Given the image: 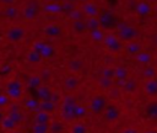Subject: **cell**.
<instances>
[{
	"label": "cell",
	"mask_w": 157,
	"mask_h": 133,
	"mask_svg": "<svg viewBox=\"0 0 157 133\" xmlns=\"http://www.w3.org/2000/svg\"><path fill=\"white\" fill-rule=\"evenodd\" d=\"M48 1H49V2H59L60 0H48Z\"/></svg>",
	"instance_id": "obj_40"
},
{
	"label": "cell",
	"mask_w": 157,
	"mask_h": 133,
	"mask_svg": "<svg viewBox=\"0 0 157 133\" xmlns=\"http://www.w3.org/2000/svg\"><path fill=\"white\" fill-rule=\"evenodd\" d=\"M70 133H87V127H86L82 122L75 121V122L71 124Z\"/></svg>",
	"instance_id": "obj_21"
},
{
	"label": "cell",
	"mask_w": 157,
	"mask_h": 133,
	"mask_svg": "<svg viewBox=\"0 0 157 133\" xmlns=\"http://www.w3.org/2000/svg\"><path fill=\"white\" fill-rule=\"evenodd\" d=\"M9 133H22L21 131H17V129H13V131H11V132H9Z\"/></svg>",
	"instance_id": "obj_39"
},
{
	"label": "cell",
	"mask_w": 157,
	"mask_h": 133,
	"mask_svg": "<svg viewBox=\"0 0 157 133\" xmlns=\"http://www.w3.org/2000/svg\"><path fill=\"white\" fill-rule=\"evenodd\" d=\"M80 1H83V2H87L88 0H80Z\"/></svg>",
	"instance_id": "obj_43"
},
{
	"label": "cell",
	"mask_w": 157,
	"mask_h": 133,
	"mask_svg": "<svg viewBox=\"0 0 157 133\" xmlns=\"http://www.w3.org/2000/svg\"><path fill=\"white\" fill-rule=\"evenodd\" d=\"M4 14H5V16L9 17V18H15V17L17 16L18 11H17V9H16L15 6H12V5H7V6L5 7Z\"/></svg>",
	"instance_id": "obj_28"
},
{
	"label": "cell",
	"mask_w": 157,
	"mask_h": 133,
	"mask_svg": "<svg viewBox=\"0 0 157 133\" xmlns=\"http://www.w3.org/2000/svg\"><path fill=\"white\" fill-rule=\"evenodd\" d=\"M99 84H101L103 87H105V89H107V87H109V86L112 85V81H110V79H109V78H103V76H102V78L99 79Z\"/></svg>",
	"instance_id": "obj_36"
},
{
	"label": "cell",
	"mask_w": 157,
	"mask_h": 133,
	"mask_svg": "<svg viewBox=\"0 0 157 133\" xmlns=\"http://www.w3.org/2000/svg\"><path fill=\"white\" fill-rule=\"evenodd\" d=\"M22 16H23L26 20H33V18L37 16V9L28 5V6H26V7L22 10Z\"/></svg>",
	"instance_id": "obj_22"
},
{
	"label": "cell",
	"mask_w": 157,
	"mask_h": 133,
	"mask_svg": "<svg viewBox=\"0 0 157 133\" xmlns=\"http://www.w3.org/2000/svg\"><path fill=\"white\" fill-rule=\"evenodd\" d=\"M5 91L10 100H20L23 95V84L18 79H10L6 83Z\"/></svg>",
	"instance_id": "obj_2"
},
{
	"label": "cell",
	"mask_w": 157,
	"mask_h": 133,
	"mask_svg": "<svg viewBox=\"0 0 157 133\" xmlns=\"http://www.w3.org/2000/svg\"><path fill=\"white\" fill-rule=\"evenodd\" d=\"M126 50H128L130 54H134V53L139 52L140 48H139V46H137L136 43H129V44L126 46Z\"/></svg>",
	"instance_id": "obj_33"
},
{
	"label": "cell",
	"mask_w": 157,
	"mask_h": 133,
	"mask_svg": "<svg viewBox=\"0 0 157 133\" xmlns=\"http://www.w3.org/2000/svg\"><path fill=\"white\" fill-rule=\"evenodd\" d=\"M83 17H85V14H83L82 9H81V10H78V9H74V10L70 12V18H71L72 21L83 20Z\"/></svg>",
	"instance_id": "obj_29"
},
{
	"label": "cell",
	"mask_w": 157,
	"mask_h": 133,
	"mask_svg": "<svg viewBox=\"0 0 157 133\" xmlns=\"http://www.w3.org/2000/svg\"><path fill=\"white\" fill-rule=\"evenodd\" d=\"M114 76L118 78V79H125L128 76V71L126 69L121 68V66H118L114 69Z\"/></svg>",
	"instance_id": "obj_32"
},
{
	"label": "cell",
	"mask_w": 157,
	"mask_h": 133,
	"mask_svg": "<svg viewBox=\"0 0 157 133\" xmlns=\"http://www.w3.org/2000/svg\"><path fill=\"white\" fill-rule=\"evenodd\" d=\"M0 126H1V128H2L4 131H6V132H11V131L16 129V127H17V124H16L10 117H7V116H5V118L2 119V122L0 123Z\"/></svg>",
	"instance_id": "obj_20"
},
{
	"label": "cell",
	"mask_w": 157,
	"mask_h": 133,
	"mask_svg": "<svg viewBox=\"0 0 157 133\" xmlns=\"http://www.w3.org/2000/svg\"><path fill=\"white\" fill-rule=\"evenodd\" d=\"M50 115L43 111H36L33 116V124H49Z\"/></svg>",
	"instance_id": "obj_8"
},
{
	"label": "cell",
	"mask_w": 157,
	"mask_h": 133,
	"mask_svg": "<svg viewBox=\"0 0 157 133\" xmlns=\"http://www.w3.org/2000/svg\"><path fill=\"white\" fill-rule=\"evenodd\" d=\"M121 133H139V132H137L135 128H125Z\"/></svg>",
	"instance_id": "obj_37"
},
{
	"label": "cell",
	"mask_w": 157,
	"mask_h": 133,
	"mask_svg": "<svg viewBox=\"0 0 157 133\" xmlns=\"http://www.w3.org/2000/svg\"><path fill=\"white\" fill-rule=\"evenodd\" d=\"M4 118H5V113H4V111L0 108V123L2 122V119H4Z\"/></svg>",
	"instance_id": "obj_38"
},
{
	"label": "cell",
	"mask_w": 157,
	"mask_h": 133,
	"mask_svg": "<svg viewBox=\"0 0 157 133\" xmlns=\"http://www.w3.org/2000/svg\"><path fill=\"white\" fill-rule=\"evenodd\" d=\"M43 34L50 38H58L63 34V27L56 23H50L43 27Z\"/></svg>",
	"instance_id": "obj_7"
},
{
	"label": "cell",
	"mask_w": 157,
	"mask_h": 133,
	"mask_svg": "<svg viewBox=\"0 0 157 133\" xmlns=\"http://www.w3.org/2000/svg\"><path fill=\"white\" fill-rule=\"evenodd\" d=\"M82 68H83V60L81 58H72V59H70V62H69V70L71 73H74V74L78 73V71L82 70Z\"/></svg>",
	"instance_id": "obj_13"
},
{
	"label": "cell",
	"mask_w": 157,
	"mask_h": 133,
	"mask_svg": "<svg viewBox=\"0 0 157 133\" xmlns=\"http://www.w3.org/2000/svg\"><path fill=\"white\" fill-rule=\"evenodd\" d=\"M120 116V111L115 105H107L103 111V118L105 122H115Z\"/></svg>",
	"instance_id": "obj_5"
},
{
	"label": "cell",
	"mask_w": 157,
	"mask_h": 133,
	"mask_svg": "<svg viewBox=\"0 0 157 133\" xmlns=\"http://www.w3.org/2000/svg\"><path fill=\"white\" fill-rule=\"evenodd\" d=\"M36 94H37V97L39 99V101H45V100H52V96H53V92L52 90L45 86V85H42L39 86L37 90H36Z\"/></svg>",
	"instance_id": "obj_10"
},
{
	"label": "cell",
	"mask_w": 157,
	"mask_h": 133,
	"mask_svg": "<svg viewBox=\"0 0 157 133\" xmlns=\"http://www.w3.org/2000/svg\"><path fill=\"white\" fill-rule=\"evenodd\" d=\"M27 87H29V89H33V90H37L39 86H42L43 85V79H42V76L40 75H32V76H29L28 78V80H27Z\"/></svg>",
	"instance_id": "obj_14"
},
{
	"label": "cell",
	"mask_w": 157,
	"mask_h": 133,
	"mask_svg": "<svg viewBox=\"0 0 157 133\" xmlns=\"http://www.w3.org/2000/svg\"><path fill=\"white\" fill-rule=\"evenodd\" d=\"M87 111H88V108H86L85 106L77 103L75 106V108H74V112H72V119L74 121H78V119L83 118L87 115Z\"/></svg>",
	"instance_id": "obj_15"
},
{
	"label": "cell",
	"mask_w": 157,
	"mask_h": 133,
	"mask_svg": "<svg viewBox=\"0 0 157 133\" xmlns=\"http://www.w3.org/2000/svg\"><path fill=\"white\" fill-rule=\"evenodd\" d=\"M38 103H39L38 100H36V99H28L25 102V106L28 110H31V111H38Z\"/></svg>",
	"instance_id": "obj_31"
},
{
	"label": "cell",
	"mask_w": 157,
	"mask_h": 133,
	"mask_svg": "<svg viewBox=\"0 0 157 133\" xmlns=\"http://www.w3.org/2000/svg\"><path fill=\"white\" fill-rule=\"evenodd\" d=\"M82 11L87 17H97L98 15V7L96 6V4L88 2V1L82 5Z\"/></svg>",
	"instance_id": "obj_11"
},
{
	"label": "cell",
	"mask_w": 157,
	"mask_h": 133,
	"mask_svg": "<svg viewBox=\"0 0 157 133\" xmlns=\"http://www.w3.org/2000/svg\"><path fill=\"white\" fill-rule=\"evenodd\" d=\"M103 43L105 46V48L110 52H119L121 49V43L120 39L118 37H115L114 34H108L104 37Z\"/></svg>",
	"instance_id": "obj_6"
},
{
	"label": "cell",
	"mask_w": 157,
	"mask_h": 133,
	"mask_svg": "<svg viewBox=\"0 0 157 133\" xmlns=\"http://www.w3.org/2000/svg\"><path fill=\"white\" fill-rule=\"evenodd\" d=\"M49 133H52V132H49Z\"/></svg>",
	"instance_id": "obj_45"
},
{
	"label": "cell",
	"mask_w": 157,
	"mask_h": 133,
	"mask_svg": "<svg viewBox=\"0 0 157 133\" xmlns=\"http://www.w3.org/2000/svg\"><path fill=\"white\" fill-rule=\"evenodd\" d=\"M55 110H56V103L52 100L39 101V103H38V111H43V112H47V113L52 115Z\"/></svg>",
	"instance_id": "obj_9"
},
{
	"label": "cell",
	"mask_w": 157,
	"mask_h": 133,
	"mask_svg": "<svg viewBox=\"0 0 157 133\" xmlns=\"http://www.w3.org/2000/svg\"><path fill=\"white\" fill-rule=\"evenodd\" d=\"M145 133H157V132H155V131H147V132H145Z\"/></svg>",
	"instance_id": "obj_41"
},
{
	"label": "cell",
	"mask_w": 157,
	"mask_h": 133,
	"mask_svg": "<svg viewBox=\"0 0 157 133\" xmlns=\"http://www.w3.org/2000/svg\"><path fill=\"white\" fill-rule=\"evenodd\" d=\"M66 1H69V2H75V1H77V0H66Z\"/></svg>",
	"instance_id": "obj_42"
},
{
	"label": "cell",
	"mask_w": 157,
	"mask_h": 133,
	"mask_svg": "<svg viewBox=\"0 0 157 133\" xmlns=\"http://www.w3.org/2000/svg\"><path fill=\"white\" fill-rule=\"evenodd\" d=\"M78 85H80V80H78V78L75 76V75H70V76H67V78L64 80V87H65L67 91H74V90H76V89L78 87Z\"/></svg>",
	"instance_id": "obj_12"
},
{
	"label": "cell",
	"mask_w": 157,
	"mask_h": 133,
	"mask_svg": "<svg viewBox=\"0 0 157 133\" xmlns=\"http://www.w3.org/2000/svg\"><path fill=\"white\" fill-rule=\"evenodd\" d=\"M33 133H49V124H33Z\"/></svg>",
	"instance_id": "obj_30"
},
{
	"label": "cell",
	"mask_w": 157,
	"mask_h": 133,
	"mask_svg": "<svg viewBox=\"0 0 157 133\" xmlns=\"http://www.w3.org/2000/svg\"><path fill=\"white\" fill-rule=\"evenodd\" d=\"M107 105H108L107 103V99L103 95L98 94V95H94L90 100V102H88V111L91 113H93V115H101V113H103V111H104Z\"/></svg>",
	"instance_id": "obj_3"
},
{
	"label": "cell",
	"mask_w": 157,
	"mask_h": 133,
	"mask_svg": "<svg viewBox=\"0 0 157 133\" xmlns=\"http://www.w3.org/2000/svg\"><path fill=\"white\" fill-rule=\"evenodd\" d=\"M119 36L121 39H132L134 36H135V32L131 27H123L120 28V32H119Z\"/></svg>",
	"instance_id": "obj_25"
},
{
	"label": "cell",
	"mask_w": 157,
	"mask_h": 133,
	"mask_svg": "<svg viewBox=\"0 0 157 133\" xmlns=\"http://www.w3.org/2000/svg\"><path fill=\"white\" fill-rule=\"evenodd\" d=\"M39 54L42 55L43 59H50V58H53L55 55V48L52 44L45 43L44 47L42 48V50L39 52Z\"/></svg>",
	"instance_id": "obj_17"
},
{
	"label": "cell",
	"mask_w": 157,
	"mask_h": 133,
	"mask_svg": "<svg viewBox=\"0 0 157 133\" xmlns=\"http://www.w3.org/2000/svg\"><path fill=\"white\" fill-rule=\"evenodd\" d=\"M26 59H27V62H28L29 64H39V63H42V60H43L42 55H40L38 52L33 50V49H31L29 52H27Z\"/></svg>",
	"instance_id": "obj_18"
},
{
	"label": "cell",
	"mask_w": 157,
	"mask_h": 133,
	"mask_svg": "<svg viewBox=\"0 0 157 133\" xmlns=\"http://www.w3.org/2000/svg\"><path fill=\"white\" fill-rule=\"evenodd\" d=\"M7 117H10L16 124H18V123H21L23 121V115L20 111V108H17V107H12L7 113Z\"/></svg>",
	"instance_id": "obj_19"
},
{
	"label": "cell",
	"mask_w": 157,
	"mask_h": 133,
	"mask_svg": "<svg viewBox=\"0 0 157 133\" xmlns=\"http://www.w3.org/2000/svg\"><path fill=\"white\" fill-rule=\"evenodd\" d=\"M9 102H10V97H9L6 94H1V95H0V108L7 106Z\"/></svg>",
	"instance_id": "obj_35"
},
{
	"label": "cell",
	"mask_w": 157,
	"mask_h": 133,
	"mask_svg": "<svg viewBox=\"0 0 157 133\" xmlns=\"http://www.w3.org/2000/svg\"><path fill=\"white\" fill-rule=\"evenodd\" d=\"M44 10L47 12H52V14H58L60 11H63V5L59 2H49L44 6Z\"/></svg>",
	"instance_id": "obj_26"
},
{
	"label": "cell",
	"mask_w": 157,
	"mask_h": 133,
	"mask_svg": "<svg viewBox=\"0 0 157 133\" xmlns=\"http://www.w3.org/2000/svg\"><path fill=\"white\" fill-rule=\"evenodd\" d=\"M71 30L76 33V34H82L87 31L85 20H78V21H72L71 23Z\"/></svg>",
	"instance_id": "obj_16"
},
{
	"label": "cell",
	"mask_w": 157,
	"mask_h": 133,
	"mask_svg": "<svg viewBox=\"0 0 157 133\" xmlns=\"http://www.w3.org/2000/svg\"><path fill=\"white\" fill-rule=\"evenodd\" d=\"M76 105H77V101L72 95H67L63 99V101L60 103V116L64 121H67V122L74 121L72 112H74V108Z\"/></svg>",
	"instance_id": "obj_1"
},
{
	"label": "cell",
	"mask_w": 157,
	"mask_h": 133,
	"mask_svg": "<svg viewBox=\"0 0 157 133\" xmlns=\"http://www.w3.org/2000/svg\"><path fill=\"white\" fill-rule=\"evenodd\" d=\"M1 94H2V92H1V89H0V95H1Z\"/></svg>",
	"instance_id": "obj_44"
},
{
	"label": "cell",
	"mask_w": 157,
	"mask_h": 133,
	"mask_svg": "<svg viewBox=\"0 0 157 133\" xmlns=\"http://www.w3.org/2000/svg\"><path fill=\"white\" fill-rule=\"evenodd\" d=\"M49 132L52 133H63L64 132V126L61 122H50L49 123Z\"/></svg>",
	"instance_id": "obj_27"
},
{
	"label": "cell",
	"mask_w": 157,
	"mask_h": 133,
	"mask_svg": "<svg viewBox=\"0 0 157 133\" xmlns=\"http://www.w3.org/2000/svg\"><path fill=\"white\" fill-rule=\"evenodd\" d=\"M90 36H91V39H92L93 42H97V43L103 42V39H104V37H105V34H104V32L102 31V28H101V27H99V28H97V30L91 31Z\"/></svg>",
	"instance_id": "obj_23"
},
{
	"label": "cell",
	"mask_w": 157,
	"mask_h": 133,
	"mask_svg": "<svg viewBox=\"0 0 157 133\" xmlns=\"http://www.w3.org/2000/svg\"><path fill=\"white\" fill-rule=\"evenodd\" d=\"M102 76L103 78H113L114 76V69H112V68H104L103 70H102Z\"/></svg>",
	"instance_id": "obj_34"
},
{
	"label": "cell",
	"mask_w": 157,
	"mask_h": 133,
	"mask_svg": "<svg viewBox=\"0 0 157 133\" xmlns=\"http://www.w3.org/2000/svg\"><path fill=\"white\" fill-rule=\"evenodd\" d=\"M5 37L9 42L11 43H17L21 42L25 37H26V30L22 26H11L7 28V31L5 32Z\"/></svg>",
	"instance_id": "obj_4"
},
{
	"label": "cell",
	"mask_w": 157,
	"mask_h": 133,
	"mask_svg": "<svg viewBox=\"0 0 157 133\" xmlns=\"http://www.w3.org/2000/svg\"><path fill=\"white\" fill-rule=\"evenodd\" d=\"M85 23H86V27L88 31H93V30H97L99 28V21H98V17H87L85 20Z\"/></svg>",
	"instance_id": "obj_24"
}]
</instances>
